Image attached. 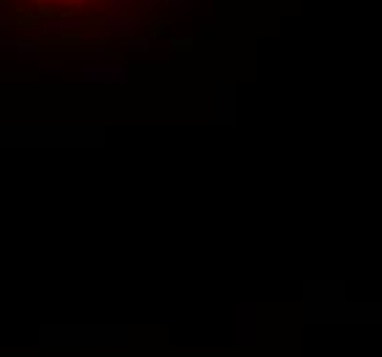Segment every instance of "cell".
I'll use <instances>...</instances> for the list:
<instances>
[{"label":"cell","instance_id":"cell-1","mask_svg":"<svg viewBox=\"0 0 382 357\" xmlns=\"http://www.w3.org/2000/svg\"><path fill=\"white\" fill-rule=\"evenodd\" d=\"M17 49H25V53H33V49H39V41H28V39H17L14 41Z\"/></svg>","mask_w":382,"mask_h":357},{"label":"cell","instance_id":"cell-2","mask_svg":"<svg viewBox=\"0 0 382 357\" xmlns=\"http://www.w3.org/2000/svg\"><path fill=\"white\" fill-rule=\"evenodd\" d=\"M72 3H99V0H72Z\"/></svg>","mask_w":382,"mask_h":357},{"label":"cell","instance_id":"cell-3","mask_svg":"<svg viewBox=\"0 0 382 357\" xmlns=\"http://www.w3.org/2000/svg\"><path fill=\"white\" fill-rule=\"evenodd\" d=\"M0 28H6V20H0Z\"/></svg>","mask_w":382,"mask_h":357},{"label":"cell","instance_id":"cell-4","mask_svg":"<svg viewBox=\"0 0 382 357\" xmlns=\"http://www.w3.org/2000/svg\"><path fill=\"white\" fill-rule=\"evenodd\" d=\"M30 3H44V0H30Z\"/></svg>","mask_w":382,"mask_h":357}]
</instances>
